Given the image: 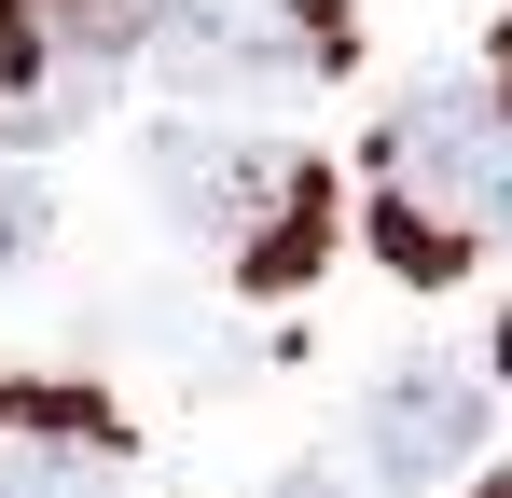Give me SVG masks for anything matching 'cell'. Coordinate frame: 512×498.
Here are the masks:
<instances>
[{
  "instance_id": "8",
  "label": "cell",
  "mask_w": 512,
  "mask_h": 498,
  "mask_svg": "<svg viewBox=\"0 0 512 498\" xmlns=\"http://www.w3.org/2000/svg\"><path fill=\"white\" fill-rule=\"evenodd\" d=\"M485 498H512V471H499V485H485Z\"/></svg>"
},
{
  "instance_id": "3",
  "label": "cell",
  "mask_w": 512,
  "mask_h": 498,
  "mask_svg": "<svg viewBox=\"0 0 512 498\" xmlns=\"http://www.w3.org/2000/svg\"><path fill=\"white\" fill-rule=\"evenodd\" d=\"M471 443H485V402H471L443 360L374 374V402H360V457H374V485H443Z\"/></svg>"
},
{
  "instance_id": "2",
  "label": "cell",
  "mask_w": 512,
  "mask_h": 498,
  "mask_svg": "<svg viewBox=\"0 0 512 498\" xmlns=\"http://www.w3.org/2000/svg\"><path fill=\"white\" fill-rule=\"evenodd\" d=\"M153 56H167V83H277L346 56V0H180Z\"/></svg>"
},
{
  "instance_id": "1",
  "label": "cell",
  "mask_w": 512,
  "mask_h": 498,
  "mask_svg": "<svg viewBox=\"0 0 512 498\" xmlns=\"http://www.w3.org/2000/svg\"><path fill=\"white\" fill-rule=\"evenodd\" d=\"M374 236H388L402 277H457L485 236H512V111H499V83H429L388 125Z\"/></svg>"
},
{
  "instance_id": "5",
  "label": "cell",
  "mask_w": 512,
  "mask_h": 498,
  "mask_svg": "<svg viewBox=\"0 0 512 498\" xmlns=\"http://www.w3.org/2000/svg\"><path fill=\"white\" fill-rule=\"evenodd\" d=\"M0 498H111V457H0Z\"/></svg>"
},
{
  "instance_id": "7",
  "label": "cell",
  "mask_w": 512,
  "mask_h": 498,
  "mask_svg": "<svg viewBox=\"0 0 512 498\" xmlns=\"http://www.w3.org/2000/svg\"><path fill=\"white\" fill-rule=\"evenodd\" d=\"M277 498H319V485H277Z\"/></svg>"
},
{
  "instance_id": "6",
  "label": "cell",
  "mask_w": 512,
  "mask_h": 498,
  "mask_svg": "<svg viewBox=\"0 0 512 498\" xmlns=\"http://www.w3.org/2000/svg\"><path fill=\"white\" fill-rule=\"evenodd\" d=\"M499 374H512V319H499Z\"/></svg>"
},
{
  "instance_id": "4",
  "label": "cell",
  "mask_w": 512,
  "mask_h": 498,
  "mask_svg": "<svg viewBox=\"0 0 512 498\" xmlns=\"http://www.w3.org/2000/svg\"><path fill=\"white\" fill-rule=\"evenodd\" d=\"M125 0H0V56H111Z\"/></svg>"
}]
</instances>
